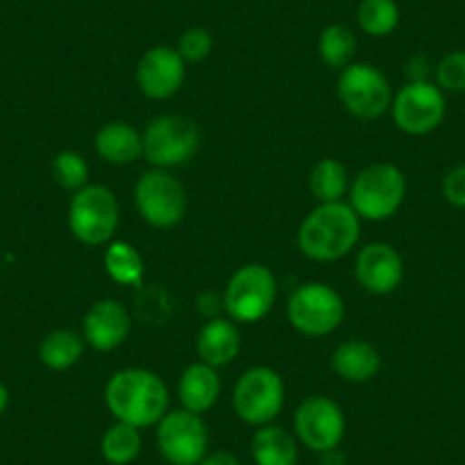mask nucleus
<instances>
[{
	"instance_id": "nucleus-1",
	"label": "nucleus",
	"mask_w": 465,
	"mask_h": 465,
	"mask_svg": "<svg viewBox=\"0 0 465 465\" xmlns=\"http://www.w3.org/2000/svg\"><path fill=\"white\" fill-rule=\"evenodd\" d=\"M105 406L116 422L149 429L169 411V388L153 370H116L105 383Z\"/></svg>"
},
{
	"instance_id": "nucleus-2",
	"label": "nucleus",
	"mask_w": 465,
	"mask_h": 465,
	"mask_svg": "<svg viewBox=\"0 0 465 465\" xmlns=\"http://www.w3.org/2000/svg\"><path fill=\"white\" fill-rule=\"evenodd\" d=\"M361 240V217L344 201L317 203L297 231V247L308 261L335 262L354 252Z\"/></svg>"
},
{
	"instance_id": "nucleus-3",
	"label": "nucleus",
	"mask_w": 465,
	"mask_h": 465,
	"mask_svg": "<svg viewBox=\"0 0 465 465\" xmlns=\"http://www.w3.org/2000/svg\"><path fill=\"white\" fill-rule=\"evenodd\" d=\"M409 183L392 163H374L361 169L349 183V205L361 222H386L395 217L406 201Z\"/></svg>"
},
{
	"instance_id": "nucleus-4",
	"label": "nucleus",
	"mask_w": 465,
	"mask_h": 465,
	"mask_svg": "<svg viewBox=\"0 0 465 465\" xmlns=\"http://www.w3.org/2000/svg\"><path fill=\"white\" fill-rule=\"evenodd\" d=\"M66 222L78 242L87 247H105L114 240L122 222L119 199L110 187L89 183L71 196Z\"/></svg>"
},
{
	"instance_id": "nucleus-5",
	"label": "nucleus",
	"mask_w": 465,
	"mask_h": 465,
	"mask_svg": "<svg viewBox=\"0 0 465 465\" xmlns=\"http://www.w3.org/2000/svg\"><path fill=\"white\" fill-rule=\"evenodd\" d=\"M279 281L262 262H247L232 272L222 294V306L235 324H256L274 308Z\"/></svg>"
},
{
	"instance_id": "nucleus-6",
	"label": "nucleus",
	"mask_w": 465,
	"mask_h": 465,
	"mask_svg": "<svg viewBox=\"0 0 465 465\" xmlns=\"http://www.w3.org/2000/svg\"><path fill=\"white\" fill-rule=\"evenodd\" d=\"M335 94L344 110L361 122H374L391 112L392 87L388 75L370 62H351L335 83Z\"/></svg>"
},
{
	"instance_id": "nucleus-7",
	"label": "nucleus",
	"mask_w": 465,
	"mask_h": 465,
	"mask_svg": "<svg viewBox=\"0 0 465 465\" xmlns=\"http://www.w3.org/2000/svg\"><path fill=\"white\" fill-rule=\"evenodd\" d=\"M285 315L292 329L306 338H324L342 324L344 299L329 283L308 281L292 290Z\"/></svg>"
},
{
	"instance_id": "nucleus-8",
	"label": "nucleus",
	"mask_w": 465,
	"mask_h": 465,
	"mask_svg": "<svg viewBox=\"0 0 465 465\" xmlns=\"http://www.w3.org/2000/svg\"><path fill=\"white\" fill-rule=\"evenodd\" d=\"M285 406V381L274 368L256 365L240 374L232 388V411L249 427L272 424Z\"/></svg>"
},
{
	"instance_id": "nucleus-9",
	"label": "nucleus",
	"mask_w": 465,
	"mask_h": 465,
	"mask_svg": "<svg viewBox=\"0 0 465 465\" xmlns=\"http://www.w3.org/2000/svg\"><path fill=\"white\" fill-rule=\"evenodd\" d=\"M144 158L151 167L169 169L183 167L196 155L201 146V131L190 116L160 114L151 119L142 133Z\"/></svg>"
},
{
	"instance_id": "nucleus-10",
	"label": "nucleus",
	"mask_w": 465,
	"mask_h": 465,
	"mask_svg": "<svg viewBox=\"0 0 465 465\" xmlns=\"http://www.w3.org/2000/svg\"><path fill=\"white\" fill-rule=\"evenodd\" d=\"M133 201L149 226L167 228L178 226L187 214L185 185L169 169H155L142 173L133 190Z\"/></svg>"
},
{
	"instance_id": "nucleus-11",
	"label": "nucleus",
	"mask_w": 465,
	"mask_h": 465,
	"mask_svg": "<svg viewBox=\"0 0 465 465\" xmlns=\"http://www.w3.org/2000/svg\"><path fill=\"white\" fill-rule=\"evenodd\" d=\"M447 114L445 92L431 80H409L392 96L391 116L406 135H429L442 124Z\"/></svg>"
},
{
	"instance_id": "nucleus-12",
	"label": "nucleus",
	"mask_w": 465,
	"mask_h": 465,
	"mask_svg": "<svg viewBox=\"0 0 465 465\" xmlns=\"http://www.w3.org/2000/svg\"><path fill=\"white\" fill-rule=\"evenodd\" d=\"M155 445L169 465H199L210 451L208 424L192 411H167L155 424Z\"/></svg>"
},
{
	"instance_id": "nucleus-13",
	"label": "nucleus",
	"mask_w": 465,
	"mask_h": 465,
	"mask_svg": "<svg viewBox=\"0 0 465 465\" xmlns=\"http://www.w3.org/2000/svg\"><path fill=\"white\" fill-rule=\"evenodd\" d=\"M294 436L315 454L340 447L347 431L344 411L333 397L311 395L294 409L292 415Z\"/></svg>"
},
{
	"instance_id": "nucleus-14",
	"label": "nucleus",
	"mask_w": 465,
	"mask_h": 465,
	"mask_svg": "<svg viewBox=\"0 0 465 465\" xmlns=\"http://www.w3.org/2000/svg\"><path fill=\"white\" fill-rule=\"evenodd\" d=\"M185 74L187 64L176 48L153 46L137 62L135 83L151 101H167L181 92Z\"/></svg>"
},
{
	"instance_id": "nucleus-15",
	"label": "nucleus",
	"mask_w": 465,
	"mask_h": 465,
	"mask_svg": "<svg viewBox=\"0 0 465 465\" xmlns=\"http://www.w3.org/2000/svg\"><path fill=\"white\" fill-rule=\"evenodd\" d=\"M354 276L356 283L368 294L386 297L404 281V258L392 244L370 242L356 256Z\"/></svg>"
},
{
	"instance_id": "nucleus-16",
	"label": "nucleus",
	"mask_w": 465,
	"mask_h": 465,
	"mask_svg": "<svg viewBox=\"0 0 465 465\" xmlns=\"http://www.w3.org/2000/svg\"><path fill=\"white\" fill-rule=\"evenodd\" d=\"M133 329V317L128 308L116 299H101L92 303L83 317V338L87 347L96 351H114L128 340Z\"/></svg>"
},
{
	"instance_id": "nucleus-17",
	"label": "nucleus",
	"mask_w": 465,
	"mask_h": 465,
	"mask_svg": "<svg viewBox=\"0 0 465 465\" xmlns=\"http://www.w3.org/2000/svg\"><path fill=\"white\" fill-rule=\"evenodd\" d=\"M242 349V335L231 317H210L196 335V354L199 361L213 368H226L238 359Z\"/></svg>"
},
{
	"instance_id": "nucleus-18",
	"label": "nucleus",
	"mask_w": 465,
	"mask_h": 465,
	"mask_svg": "<svg viewBox=\"0 0 465 465\" xmlns=\"http://www.w3.org/2000/svg\"><path fill=\"white\" fill-rule=\"evenodd\" d=\"M94 151L114 167H126L144 158V140L135 126L126 122H107L94 135Z\"/></svg>"
},
{
	"instance_id": "nucleus-19",
	"label": "nucleus",
	"mask_w": 465,
	"mask_h": 465,
	"mask_svg": "<svg viewBox=\"0 0 465 465\" xmlns=\"http://www.w3.org/2000/svg\"><path fill=\"white\" fill-rule=\"evenodd\" d=\"M381 354L368 340H347L331 354V370L347 383H370L381 372Z\"/></svg>"
},
{
	"instance_id": "nucleus-20",
	"label": "nucleus",
	"mask_w": 465,
	"mask_h": 465,
	"mask_svg": "<svg viewBox=\"0 0 465 465\" xmlns=\"http://www.w3.org/2000/svg\"><path fill=\"white\" fill-rule=\"evenodd\" d=\"M219 395H222V379H219L217 368L203 363V361H196L183 370L181 379H178L181 409L203 415L217 404Z\"/></svg>"
},
{
	"instance_id": "nucleus-21",
	"label": "nucleus",
	"mask_w": 465,
	"mask_h": 465,
	"mask_svg": "<svg viewBox=\"0 0 465 465\" xmlns=\"http://www.w3.org/2000/svg\"><path fill=\"white\" fill-rule=\"evenodd\" d=\"M252 456L256 465H297L299 440L279 424H262L252 438Z\"/></svg>"
},
{
	"instance_id": "nucleus-22",
	"label": "nucleus",
	"mask_w": 465,
	"mask_h": 465,
	"mask_svg": "<svg viewBox=\"0 0 465 465\" xmlns=\"http://www.w3.org/2000/svg\"><path fill=\"white\" fill-rule=\"evenodd\" d=\"M83 333H75L71 329H55L46 333L39 342V361L44 368L53 370V372H66V370L75 368L84 354Z\"/></svg>"
},
{
	"instance_id": "nucleus-23",
	"label": "nucleus",
	"mask_w": 465,
	"mask_h": 465,
	"mask_svg": "<svg viewBox=\"0 0 465 465\" xmlns=\"http://www.w3.org/2000/svg\"><path fill=\"white\" fill-rule=\"evenodd\" d=\"M103 265L114 283L126 288H140L144 281V258L131 242L112 240L103 253Z\"/></svg>"
},
{
	"instance_id": "nucleus-24",
	"label": "nucleus",
	"mask_w": 465,
	"mask_h": 465,
	"mask_svg": "<svg viewBox=\"0 0 465 465\" xmlns=\"http://www.w3.org/2000/svg\"><path fill=\"white\" fill-rule=\"evenodd\" d=\"M349 172L340 160L322 158L312 164L308 187L317 203H335L349 192Z\"/></svg>"
},
{
	"instance_id": "nucleus-25",
	"label": "nucleus",
	"mask_w": 465,
	"mask_h": 465,
	"mask_svg": "<svg viewBox=\"0 0 465 465\" xmlns=\"http://www.w3.org/2000/svg\"><path fill=\"white\" fill-rule=\"evenodd\" d=\"M142 447H144L142 429L116 420L101 436V456L110 465H131L142 454Z\"/></svg>"
},
{
	"instance_id": "nucleus-26",
	"label": "nucleus",
	"mask_w": 465,
	"mask_h": 465,
	"mask_svg": "<svg viewBox=\"0 0 465 465\" xmlns=\"http://www.w3.org/2000/svg\"><path fill=\"white\" fill-rule=\"evenodd\" d=\"M356 48H359V39H356L354 30L347 28L342 24H331L317 37V55L331 69H340L349 66L356 57Z\"/></svg>"
},
{
	"instance_id": "nucleus-27",
	"label": "nucleus",
	"mask_w": 465,
	"mask_h": 465,
	"mask_svg": "<svg viewBox=\"0 0 465 465\" xmlns=\"http://www.w3.org/2000/svg\"><path fill=\"white\" fill-rule=\"evenodd\" d=\"M400 19V5L395 0H361L359 10H356L359 28L374 39H383L395 33Z\"/></svg>"
},
{
	"instance_id": "nucleus-28",
	"label": "nucleus",
	"mask_w": 465,
	"mask_h": 465,
	"mask_svg": "<svg viewBox=\"0 0 465 465\" xmlns=\"http://www.w3.org/2000/svg\"><path fill=\"white\" fill-rule=\"evenodd\" d=\"M53 178L66 192H78L89 185V163L78 151H60L53 158Z\"/></svg>"
},
{
	"instance_id": "nucleus-29",
	"label": "nucleus",
	"mask_w": 465,
	"mask_h": 465,
	"mask_svg": "<svg viewBox=\"0 0 465 465\" xmlns=\"http://www.w3.org/2000/svg\"><path fill=\"white\" fill-rule=\"evenodd\" d=\"M214 48V39L210 35V30L194 25V28H187L185 33L178 39V55L185 60V64H199V62L208 60L210 53Z\"/></svg>"
},
{
	"instance_id": "nucleus-30",
	"label": "nucleus",
	"mask_w": 465,
	"mask_h": 465,
	"mask_svg": "<svg viewBox=\"0 0 465 465\" xmlns=\"http://www.w3.org/2000/svg\"><path fill=\"white\" fill-rule=\"evenodd\" d=\"M436 84L442 92L463 94L465 92V48L451 51L438 62Z\"/></svg>"
},
{
	"instance_id": "nucleus-31",
	"label": "nucleus",
	"mask_w": 465,
	"mask_h": 465,
	"mask_svg": "<svg viewBox=\"0 0 465 465\" xmlns=\"http://www.w3.org/2000/svg\"><path fill=\"white\" fill-rule=\"evenodd\" d=\"M442 196L454 208L465 210V164L450 169L442 178Z\"/></svg>"
},
{
	"instance_id": "nucleus-32",
	"label": "nucleus",
	"mask_w": 465,
	"mask_h": 465,
	"mask_svg": "<svg viewBox=\"0 0 465 465\" xmlns=\"http://www.w3.org/2000/svg\"><path fill=\"white\" fill-rule=\"evenodd\" d=\"M199 465H240V459L228 450H214L208 451V454L199 460Z\"/></svg>"
},
{
	"instance_id": "nucleus-33",
	"label": "nucleus",
	"mask_w": 465,
	"mask_h": 465,
	"mask_svg": "<svg viewBox=\"0 0 465 465\" xmlns=\"http://www.w3.org/2000/svg\"><path fill=\"white\" fill-rule=\"evenodd\" d=\"M406 74L409 80H429V62L424 55L411 57L409 64H406Z\"/></svg>"
},
{
	"instance_id": "nucleus-34",
	"label": "nucleus",
	"mask_w": 465,
	"mask_h": 465,
	"mask_svg": "<svg viewBox=\"0 0 465 465\" xmlns=\"http://www.w3.org/2000/svg\"><path fill=\"white\" fill-rule=\"evenodd\" d=\"M320 465H347V456L340 451V447H335V450L322 451Z\"/></svg>"
},
{
	"instance_id": "nucleus-35",
	"label": "nucleus",
	"mask_w": 465,
	"mask_h": 465,
	"mask_svg": "<svg viewBox=\"0 0 465 465\" xmlns=\"http://www.w3.org/2000/svg\"><path fill=\"white\" fill-rule=\"evenodd\" d=\"M7 406H10V391H7L5 383L0 381V415L5 413Z\"/></svg>"
}]
</instances>
